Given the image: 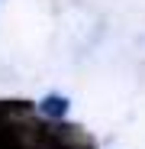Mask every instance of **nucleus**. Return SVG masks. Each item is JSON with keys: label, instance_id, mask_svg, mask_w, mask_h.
Wrapping results in <instances>:
<instances>
[{"label": "nucleus", "instance_id": "f257e3e1", "mask_svg": "<svg viewBox=\"0 0 145 149\" xmlns=\"http://www.w3.org/2000/svg\"><path fill=\"white\" fill-rule=\"evenodd\" d=\"M39 110L45 113V117H65L68 113V101L65 97H58V94H48V97H42V104H39Z\"/></svg>", "mask_w": 145, "mask_h": 149}]
</instances>
